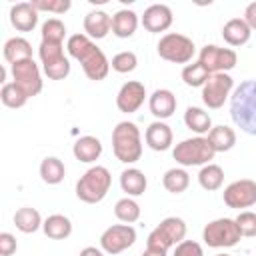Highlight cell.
<instances>
[{
	"label": "cell",
	"mask_w": 256,
	"mask_h": 256,
	"mask_svg": "<svg viewBox=\"0 0 256 256\" xmlns=\"http://www.w3.org/2000/svg\"><path fill=\"white\" fill-rule=\"evenodd\" d=\"M234 80L230 74L220 72V74H210L208 82L202 86V102L208 108H220L224 106V102L228 100L230 92H232Z\"/></svg>",
	"instance_id": "8"
},
{
	"label": "cell",
	"mask_w": 256,
	"mask_h": 256,
	"mask_svg": "<svg viewBox=\"0 0 256 256\" xmlns=\"http://www.w3.org/2000/svg\"><path fill=\"white\" fill-rule=\"evenodd\" d=\"M112 150L114 156L124 164H134L142 156L140 130L134 122H118L112 130Z\"/></svg>",
	"instance_id": "2"
},
{
	"label": "cell",
	"mask_w": 256,
	"mask_h": 256,
	"mask_svg": "<svg viewBox=\"0 0 256 256\" xmlns=\"http://www.w3.org/2000/svg\"><path fill=\"white\" fill-rule=\"evenodd\" d=\"M142 24L152 34L164 32V30H168L172 26V10L166 4H152V6H148L144 10Z\"/></svg>",
	"instance_id": "14"
},
{
	"label": "cell",
	"mask_w": 256,
	"mask_h": 256,
	"mask_svg": "<svg viewBox=\"0 0 256 256\" xmlns=\"http://www.w3.org/2000/svg\"><path fill=\"white\" fill-rule=\"evenodd\" d=\"M80 256H104V252H102L100 248H96V246H86V248L80 252Z\"/></svg>",
	"instance_id": "44"
},
{
	"label": "cell",
	"mask_w": 256,
	"mask_h": 256,
	"mask_svg": "<svg viewBox=\"0 0 256 256\" xmlns=\"http://www.w3.org/2000/svg\"><path fill=\"white\" fill-rule=\"evenodd\" d=\"M142 256H166V252H164V250H158V248L146 246V250L142 252Z\"/></svg>",
	"instance_id": "45"
},
{
	"label": "cell",
	"mask_w": 256,
	"mask_h": 256,
	"mask_svg": "<svg viewBox=\"0 0 256 256\" xmlns=\"http://www.w3.org/2000/svg\"><path fill=\"white\" fill-rule=\"evenodd\" d=\"M216 256H230V254H216Z\"/></svg>",
	"instance_id": "46"
},
{
	"label": "cell",
	"mask_w": 256,
	"mask_h": 256,
	"mask_svg": "<svg viewBox=\"0 0 256 256\" xmlns=\"http://www.w3.org/2000/svg\"><path fill=\"white\" fill-rule=\"evenodd\" d=\"M250 36H252V30L244 22V18H232L222 28V38L230 46H242V44H246L250 40Z\"/></svg>",
	"instance_id": "20"
},
{
	"label": "cell",
	"mask_w": 256,
	"mask_h": 256,
	"mask_svg": "<svg viewBox=\"0 0 256 256\" xmlns=\"http://www.w3.org/2000/svg\"><path fill=\"white\" fill-rule=\"evenodd\" d=\"M214 148L208 140V136H196L182 140L172 150V156L182 166H206L214 158Z\"/></svg>",
	"instance_id": "4"
},
{
	"label": "cell",
	"mask_w": 256,
	"mask_h": 256,
	"mask_svg": "<svg viewBox=\"0 0 256 256\" xmlns=\"http://www.w3.org/2000/svg\"><path fill=\"white\" fill-rule=\"evenodd\" d=\"M12 78H14V84H18L28 94V98L42 92V76L34 58L12 64Z\"/></svg>",
	"instance_id": "11"
},
{
	"label": "cell",
	"mask_w": 256,
	"mask_h": 256,
	"mask_svg": "<svg viewBox=\"0 0 256 256\" xmlns=\"http://www.w3.org/2000/svg\"><path fill=\"white\" fill-rule=\"evenodd\" d=\"M162 184H164V188L168 192L180 194V192H184L188 188L190 176H188V172L184 168H170V170H166V174L162 178Z\"/></svg>",
	"instance_id": "32"
},
{
	"label": "cell",
	"mask_w": 256,
	"mask_h": 256,
	"mask_svg": "<svg viewBox=\"0 0 256 256\" xmlns=\"http://www.w3.org/2000/svg\"><path fill=\"white\" fill-rule=\"evenodd\" d=\"M114 214H116V218H118L120 222L132 224V222H136V220L140 218V206H138L136 200H132V198L126 196V198H120V200L116 202Z\"/></svg>",
	"instance_id": "35"
},
{
	"label": "cell",
	"mask_w": 256,
	"mask_h": 256,
	"mask_svg": "<svg viewBox=\"0 0 256 256\" xmlns=\"http://www.w3.org/2000/svg\"><path fill=\"white\" fill-rule=\"evenodd\" d=\"M184 124L196 132V134H208L212 130V120H210V114L204 112L202 108L198 106H188L186 112H184Z\"/></svg>",
	"instance_id": "25"
},
{
	"label": "cell",
	"mask_w": 256,
	"mask_h": 256,
	"mask_svg": "<svg viewBox=\"0 0 256 256\" xmlns=\"http://www.w3.org/2000/svg\"><path fill=\"white\" fill-rule=\"evenodd\" d=\"M208 78H210V72H208V70L204 68V64H200V62L186 64L184 70H182V80H184V84H186V86H192V88L204 86V84L208 82Z\"/></svg>",
	"instance_id": "34"
},
{
	"label": "cell",
	"mask_w": 256,
	"mask_h": 256,
	"mask_svg": "<svg viewBox=\"0 0 256 256\" xmlns=\"http://www.w3.org/2000/svg\"><path fill=\"white\" fill-rule=\"evenodd\" d=\"M112 30V16L104 10H92L84 16V32L88 38H104Z\"/></svg>",
	"instance_id": "16"
},
{
	"label": "cell",
	"mask_w": 256,
	"mask_h": 256,
	"mask_svg": "<svg viewBox=\"0 0 256 256\" xmlns=\"http://www.w3.org/2000/svg\"><path fill=\"white\" fill-rule=\"evenodd\" d=\"M234 220H236L238 230H240L242 236H248V238L256 236V214H254V212H250V210L240 212Z\"/></svg>",
	"instance_id": "40"
},
{
	"label": "cell",
	"mask_w": 256,
	"mask_h": 256,
	"mask_svg": "<svg viewBox=\"0 0 256 256\" xmlns=\"http://www.w3.org/2000/svg\"><path fill=\"white\" fill-rule=\"evenodd\" d=\"M184 238H186V222H184L182 218L168 216V218H164V220L148 234L146 246L168 252V248L178 246Z\"/></svg>",
	"instance_id": "5"
},
{
	"label": "cell",
	"mask_w": 256,
	"mask_h": 256,
	"mask_svg": "<svg viewBox=\"0 0 256 256\" xmlns=\"http://www.w3.org/2000/svg\"><path fill=\"white\" fill-rule=\"evenodd\" d=\"M64 36H66V26H64L62 20H58V18H48V20L42 24V40H44V42L62 44V42H64Z\"/></svg>",
	"instance_id": "36"
},
{
	"label": "cell",
	"mask_w": 256,
	"mask_h": 256,
	"mask_svg": "<svg viewBox=\"0 0 256 256\" xmlns=\"http://www.w3.org/2000/svg\"><path fill=\"white\" fill-rule=\"evenodd\" d=\"M148 106H150V112L158 118V120H164V118H170L176 110V96L166 90V88H158L154 90V94L150 96L148 100Z\"/></svg>",
	"instance_id": "18"
},
{
	"label": "cell",
	"mask_w": 256,
	"mask_h": 256,
	"mask_svg": "<svg viewBox=\"0 0 256 256\" xmlns=\"http://www.w3.org/2000/svg\"><path fill=\"white\" fill-rule=\"evenodd\" d=\"M200 64H204V68L210 72V74H220V72H226V70H232L238 62V56L232 48H220V46H214V44H208L200 50V58H198Z\"/></svg>",
	"instance_id": "9"
},
{
	"label": "cell",
	"mask_w": 256,
	"mask_h": 256,
	"mask_svg": "<svg viewBox=\"0 0 256 256\" xmlns=\"http://www.w3.org/2000/svg\"><path fill=\"white\" fill-rule=\"evenodd\" d=\"M208 140H210L214 152H228L236 144V132L230 126L220 124V126H214L208 132Z\"/></svg>",
	"instance_id": "27"
},
{
	"label": "cell",
	"mask_w": 256,
	"mask_h": 256,
	"mask_svg": "<svg viewBox=\"0 0 256 256\" xmlns=\"http://www.w3.org/2000/svg\"><path fill=\"white\" fill-rule=\"evenodd\" d=\"M76 160L80 162H94L100 158L102 154V142L96 138V136H82L74 142V148H72Z\"/></svg>",
	"instance_id": "22"
},
{
	"label": "cell",
	"mask_w": 256,
	"mask_h": 256,
	"mask_svg": "<svg viewBox=\"0 0 256 256\" xmlns=\"http://www.w3.org/2000/svg\"><path fill=\"white\" fill-rule=\"evenodd\" d=\"M120 186H122V190L128 196H140V194L146 192L148 182H146V176H144L142 170H138V168H126L120 174Z\"/></svg>",
	"instance_id": "23"
},
{
	"label": "cell",
	"mask_w": 256,
	"mask_h": 256,
	"mask_svg": "<svg viewBox=\"0 0 256 256\" xmlns=\"http://www.w3.org/2000/svg\"><path fill=\"white\" fill-rule=\"evenodd\" d=\"M42 230L52 240H64V238H68L72 234V222L64 214H52V216H48L44 220Z\"/></svg>",
	"instance_id": "24"
},
{
	"label": "cell",
	"mask_w": 256,
	"mask_h": 256,
	"mask_svg": "<svg viewBox=\"0 0 256 256\" xmlns=\"http://www.w3.org/2000/svg\"><path fill=\"white\" fill-rule=\"evenodd\" d=\"M10 24L18 32H32L38 24V10L32 2H18L10 8Z\"/></svg>",
	"instance_id": "15"
},
{
	"label": "cell",
	"mask_w": 256,
	"mask_h": 256,
	"mask_svg": "<svg viewBox=\"0 0 256 256\" xmlns=\"http://www.w3.org/2000/svg\"><path fill=\"white\" fill-rule=\"evenodd\" d=\"M110 184H112V176H110L108 168L92 166L76 182V196L86 204H96V202L104 200V196L110 190Z\"/></svg>",
	"instance_id": "3"
},
{
	"label": "cell",
	"mask_w": 256,
	"mask_h": 256,
	"mask_svg": "<svg viewBox=\"0 0 256 256\" xmlns=\"http://www.w3.org/2000/svg\"><path fill=\"white\" fill-rule=\"evenodd\" d=\"M138 28V14L134 10L122 8L112 16V32L118 38H130Z\"/></svg>",
	"instance_id": "21"
},
{
	"label": "cell",
	"mask_w": 256,
	"mask_h": 256,
	"mask_svg": "<svg viewBox=\"0 0 256 256\" xmlns=\"http://www.w3.org/2000/svg\"><path fill=\"white\" fill-rule=\"evenodd\" d=\"M198 182L204 190L212 192V190H218L224 182V170L218 166V164H206L202 166V170L198 172Z\"/></svg>",
	"instance_id": "31"
},
{
	"label": "cell",
	"mask_w": 256,
	"mask_h": 256,
	"mask_svg": "<svg viewBox=\"0 0 256 256\" xmlns=\"http://www.w3.org/2000/svg\"><path fill=\"white\" fill-rule=\"evenodd\" d=\"M136 64H138V58H136V54H134V52H130V50L118 52V54L112 58V62H110L112 70H116V72H120V74L132 72V70L136 68Z\"/></svg>",
	"instance_id": "38"
},
{
	"label": "cell",
	"mask_w": 256,
	"mask_h": 256,
	"mask_svg": "<svg viewBox=\"0 0 256 256\" xmlns=\"http://www.w3.org/2000/svg\"><path fill=\"white\" fill-rule=\"evenodd\" d=\"M244 22L250 26V30H256V2L248 4L244 10Z\"/></svg>",
	"instance_id": "43"
},
{
	"label": "cell",
	"mask_w": 256,
	"mask_h": 256,
	"mask_svg": "<svg viewBox=\"0 0 256 256\" xmlns=\"http://www.w3.org/2000/svg\"><path fill=\"white\" fill-rule=\"evenodd\" d=\"M40 176L46 184H60L66 176V168H64V162L56 156H48L42 160L40 164Z\"/></svg>",
	"instance_id": "29"
},
{
	"label": "cell",
	"mask_w": 256,
	"mask_h": 256,
	"mask_svg": "<svg viewBox=\"0 0 256 256\" xmlns=\"http://www.w3.org/2000/svg\"><path fill=\"white\" fill-rule=\"evenodd\" d=\"M0 100L8 108H22L28 102V94L14 82H6L0 90Z\"/></svg>",
	"instance_id": "33"
},
{
	"label": "cell",
	"mask_w": 256,
	"mask_h": 256,
	"mask_svg": "<svg viewBox=\"0 0 256 256\" xmlns=\"http://www.w3.org/2000/svg\"><path fill=\"white\" fill-rule=\"evenodd\" d=\"M4 58L10 64H16V62H22V60L32 58V46H30V42L26 38H20V36L10 38L4 44Z\"/></svg>",
	"instance_id": "26"
},
{
	"label": "cell",
	"mask_w": 256,
	"mask_h": 256,
	"mask_svg": "<svg viewBox=\"0 0 256 256\" xmlns=\"http://www.w3.org/2000/svg\"><path fill=\"white\" fill-rule=\"evenodd\" d=\"M172 256H204V250L198 242L194 240H182L176 248H174V254Z\"/></svg>",
	"instance_id": "41"
},
{
	"label": "cell",
	"mask_w": 256,
	"mask_h": 256,
	"mask_svg": "<svg viewBox=\"0 0 256 256\" xmlns=\"http://www.w3.org/2000/svg\"><path fill=\"white\" fill-rule=\"evenodd\" d=\"M14 224H16V228H18L20 232L32 234V232H36L44 222H42L40 212H38L36 208L24 206V208L16 210V214H14Z\"/></svg>",
	"instance_id": "28"
},
{
	"label": "cell",
	"mask_w": 256,
	"mask_h": 256,
	"mask_svg": "<svg viewBox=\"0 0 256 256\" xmlns=\"http://www.w3.org/2000/svg\"><path fill=\"white\" fill-rule=\"evenodd\" d=\"M32 4L38 12L44 10V12H54V14H64L72 6L70 0H32Z\"/></svg>",
	"instance_id": "39"
},
{
	"label": "cell",
	"mask_w": 256,
	"mask_h": 256,
	"mask_svg": "<svg viewBox=\"0 0 256 256\" xmlns=\"http://www.w3.org/2000/svg\"><path fill=\"white\" fill-rule=\"evenodd\" d=\"M146 144L156 150V152H164L172 146V130L166 122L156 120L146 128Z\"/></svg>",
	"instance_id": "19"
},
{
	"label": "cell",
	"mask_w": 256,
	"mask_h": 256,
	"mask_svg": "<svg viewBox=\"0 0 256 256\" xmlns=\"http://www.w3.org/2000/svg\"><path fill=\"white\" fill-rule=\"evenodd\" d=\"M240 238H242V234L238 230L236 220H232V218L212 220L202 230V240L210 248H232L240 242Z\"/></svg>",
	"instance_id": "6"
},
{
	"label": "cell",
	"mask_w": 256,
	"mask_h": 256,
	"mask_svg": "<svg viewBox=\"0 0 256 256\" xmlns=\"http://www.w3.org/2000/svg\"><path fill=\"white\" fill-rule=\"evenodd\" d=\"M144 98H146V88H144V84L138 82V80H130V82H126V84L120 88V92H118V96H116V106H118L120 112L132 114V112H136V110L144 104Z\"/></svg>",
	"instance_id": "13"
},
{
	"label": "cell",
	"mask_w": 256,
	"mask_h": 256,
	"mask_svg": "<svg viewBox=\"0 0 256 256\" xmlns=\"http://www.w3.org/2000/svg\"><path fill=\"white\" fill-rule=\"evenodd\" d=\"M136 242V230L130 224H114L100 236V246L106 254H120Z\"/></svg>",
	"instance_id": "10"
},
{
	"label": "cell",
	"mask_w": 256,
	"mask_h": 256,
	"mask_svg": "<svg viewBox=\"0 0 256 256\" xmlns=\"http://www.w3.org/2000/svg\"><path fill=\"white\" fill-rule=\"evenodd\" d=\"M160 58L168 60V62H174V64H186L192 60L194 52H196V46L194 42L184 36V34H178V32H170V34H164L156 46Z\"/></svg>",
	"instance_id": "7"
},
{
	"label": "cell",
	"mask_w": 256,
	"mask_h": 256,
	"mask_svg": "<svg viewBox=\"0 0 256 256\" xmlns=\"http://www.w3.org/2000/svg\"><path fill=\"white\" fill-rule=\"evenodd\" d=\"M16 248H18L16 238L10 232H2L0 234V256H12Z\"/></svg>",
	"instance_id": "42"
},
{
	"label": "cell",
	"mask_w": 256,
	"mask_h": 256,
	"mask_svg": "<svg viewBox=\"0 0 256 256\" xmlns=\"http://www.w3.org/2000/svg\"><path fill=\"white\" fill-rule=\"evenodd\" d=\"M82 70H84V74L90 78V80H104L106 76H108V72H110V62H108V58H106V54L100 50V48H96V50H92L82 62Z\"/></svg>",
	"instance_id": "17"
},
{
	"label": "cell",
	"mask_w": 256,
	"mask_h": 256,
	"mask_svg": "<svg viewBox=\"0 0 256 256\" xmlns=\"http://www.w3.org/2000/svg\"><path fill=\"white\" fill-rule=\"evenodd\" d=\"M38 54H40V60H42V66H50V64H56L60 62L64 56V48L62 44H56V42H40V48H38Z\"/></svg>",
	"instance_id": "37"
},
{
	"label": "cell",
	"mask_w": 256,
	"mask_h": 256,
	"mask_svg": "<svg viewBox=\"0 0 256 256\" xmlns=\"http://www.w3.org/2000/svg\"><path fill=\"white\" fill-rule=\"evenodd\" d=\"M66 48H68V54H70L72 58H76L78 62H82V60H84L92 50H96L98 46H96L86 34H72V36L68 38Z\"/></svg>",
	"instance_id": "30"
},
{
	"label": "cell",
	"mask_w": 256,
	"mask_h": 256,
	"mask_svg": "<svg viewBox=\"0 0 256 256\" xmlns=\"http://www.w3.org/2000/svg\"><path fill=\"white\" fill-rule=\"evenodd\" d=\"M230 116L234 124L256 136V80H244L230 96Z\"/></svg>",
	"instance_id": "1"
},
{
	"label": "cell",
	"mask_w": 256,
	"mask_h": 256,
	"mask_svg": "<svg viewBox=\"0 0 256 256\" xmlns=\"http://www.w3.org/2000/svg\"><path fill=\"white\" fill-rule=\"evenodd\" d=\"M224 204L228 208H250L256 204V182L254 180H236L224 188Z\"/></svg>",
	"instance_id": "12"
}]
</instances>
